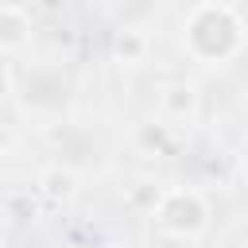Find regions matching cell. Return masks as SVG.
<instances>
[{"instance_id":"cell-7","label":"cell","mask_w":248,"mask_h":248,"mask_svg":"<svg viewBox=\"0 0 248 248\" xmlns=\"http://www.w3.org/2000/svg\"><path fill=\"white\" fill-rule=\"evenodd\" d=\"M39 194L46 202H70L78 194V174L62 163H50L46 170H39Z\"/></svg>"},{"instance_id":"cell-3","label":"cell","mask_w":248,"mask_h":248,"mask_svg":"<svg viewBox=\"0 0 248 248\" xmlns=\"http://www.w3.org/2000/svg\"><path fill=\"white\" fill-rule=\"evenodd\" d=\"M70 101V81L58 66H31L23 78V108L27 112H43L54 116L62 112Z\"/></svg>"},{"instance_id":"cell-9","label":"cell","mask_w":248,"mask_h":248,"mask_svg":"<svg viewBox=\"0 0 248 248\" xmlns=\"http://www.w3.org/2000/svg\"><path fill=\"white\" fill-rule=\"evenodd\" d=\"M16 151V132H12V124H4L0 120V159L4 155H12Z\"/></svg>"},{"instance_id":"cell-8","label":"cell","mask_w":248,"mask_h":248,"mask_svg":"<svg viewBox=\"0 0 248 248\" xmlns=\"http://www.w3.org/2000/svg\"><path fill=\"white\" fill-rule=\"evenodd\" d=\"M12 93H16V74H12V66L0 58V105H4Z\"/></svg>"},{"instance_id":"cell-10","label":"cell","mask_w":248,"mask_h":248,"mask_svg":"<svg viewBox=\"0 0 248 248\" xmlns=\"http://www.w3.org/2000/svg\"><path fill=\"white\" fill-rule=\"evenodd\" d=\"M240 170H244V174H248V136H244V140H240Z\"/></svg>"},{"instance_id":"cell-6","label":"cell","mask_w":248,"mask_h":248,"mask_svg":"<svg viewBox=\"0 0 248 248\" xmlns=\"http://www.w3.org/2000/svg\"><path fill=\"white\" fill-rule=\"evenodd\" d=\"M108 50H112V62H120V66H140V62L147 58V50H151V39H147L143 27H116Z\"/></svg>"},{"instance_id":"cell-4","label":"cell","mask_w":248,"mask_h":248,"mask_svg":"<svg viewBox=\"0 0 248 248\" xmlns=\"http://www.w3.org/2000/svg\"><path fill=\"white\" fill-rule=\"evenodd\" d=\"M202 112V97L194 81H167L159 89V120L167 128H186Z\"/></svg>"},{"instance_id":"cell-5","label":"cell","mask_w":248,"mask_h":248,"mask_svg":"<svg viewBox=\"0 0 248 248\" xmlns=\"http://www.w3.org/2000/svg\"><path fill=\"white\" fill-rule=\"evenodd\" d=\"M31 43V16L19 4H0V58L23 54Z\"/></svg>"},{"instance_id":"cell-2","label":"cell","mask_w":248,"mask_h":248,"mask_svg":"<svg viewBox=\"0 0 248 248\" xmlns=\"http://www.w3.org/2000/svg\"><path fill=\"white\" fill-rule=\"evenodd\" d=\"M147 217L170 240H202L213 209H209V198L198 186H163Z\"/></svg>"},{"instance_id":"cell-1","label":"cell","mask_w":248,"mask_h":248,"mask_svg":"<svg viewBox=\"0 0 248 248\" xmlns=\"http://www.w3.org/2000/svg\"><path fill=\"white\" fill-rule=\"evenodd\" d=\"M248 43V23L229 0H198L182 19V50L198 66H225Z\"/></svg>"}]
</instances>
